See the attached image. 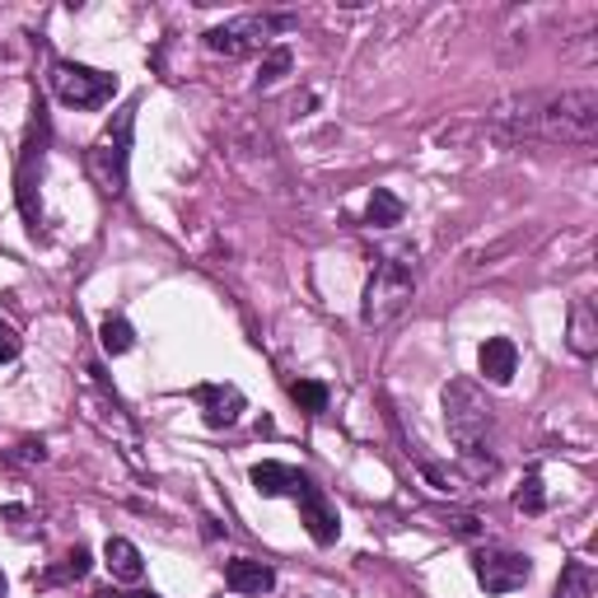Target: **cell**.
<instances>
[{"label": "cell", "instance_id": "1", "mask_svg": "<svg viewBox=\"0 0 598 598\" xmlns=\"http://www.w3.org/2000/svg\"><path fill=\"white\" fill-rule=\"evenodd\" d=\"M496 122L509 126L515 136H547V141H589L598 131V94L594 90H570L551 99H509L496 108Z\"/></svg>", "mask_w": 598, "mask_h": 598}, {"label": "cell", "instance_id": "2", "mask_svg": "<svg viewBox=\"0 0 598 598\" xmlns=\"http://www.w3.org/2000/svg\"><path fill=\"white\" fill-rule=\"evenodd\" d=\"M445 426L454 435V445L463 454V463L482 477L491 473V454H486V435H491V407L473 379H454L445 388Z\"/></svg>", "mask_w": 598, "mask_h": 598}, {"label": "cell", "instance_id": "3", "mask_svg": "<svg viewBox=\"0 0 598 598\" xmlns=\"http://www.w3.org/2000/svg\"><path fill=\"white\" fill-rule=\"evenodd\" d=\"M412 291H416V281H412V267H407V262L379 257V267H374V276H369V285H365V304H361L365 327H384V323H393V318L412 304Z\"/></svg>", "mask_w": 598, "mask_h": 598}, {"label": "cell", "instance_id": "4", "mask_svg": "<svg viewBox=\"0 0 598 598\" xmlns=\"http://www.w3.org/2000/svg\"><path fill=\"white\" fill-rule=\"evenodd\" d=\"M131 126H136V103H126L122 113L103 126V136L94 141V154H90V164L99 173V183L103 192H113L122 196L126 192V160H131Z\"/></svg>", "mask_w": 598, "mask_h": 598}, {"label": "cell", "instance_id": "5", "mask_svg": "<svg viewBox=\"0 0 598 598\" xmlns=\"http://www.w3.org/2000/svg\"><path fill=\"white\" fill-rule=\"evenodd\" d=\"M52 90L71 108H103L118 94V75L94 71V65H80V61H57L52 65Z\"/></svg>", "mask_w": 598, "mask_h": 598}, {"label": "cell", "instance_id": "6", "mask_svg": "<svg viewBox=\"0 0 598 598\" xmlns=\"http://www.w3.org/2000/svg\"><path fill=\"white\" fill-rule=\"evenodd\" d=\"M473 575L486 594H515L534 580V561L524 551H505V547H482L473 557Z\"/></svg>", "mask_w": 598, "mask_h": 598}, {"label": "cell", "instance_id": "7", "mask_svg": "<svg viewBox=\"0 0 598 598\" xmlns=\"http://www.w3.org/2000/svg\"><path fill=\"white\" fill-rule=\"evenodd\" d=\"M33 126H29V141L24 154H19V173H14V187H19V211L38 230L42 225V206H38V179H42V136H48V118H42V103L33 108Z\"/></svg>", "mask_w": 598, "mask_h": 598}, {"label": "cell", "instance_id": "8", "mask_svg": "<svg viewBox=\"0 0 598 598\" xmlns=\"http://www.w3.org/2000/svg\"><path fill=\"white\" fill-rule=\"evenodd\" d=\"M295 29L291 14H253V19H234V24H220L206 33V48L211 52H225V57H243L253 48V42H262L267 33H285Z\"/></svg>", "mask_w": 598, "mask_h": 598}, {"label": "cell", "instance_id": "9", "mask_svg": "<svg viewBox=\"0 0 598 598\" xmlns=\"http://www.w3.org/2000/svg\"><path fill=\"white\" fill-rule=\"evenodd\" d=\"M295 500H300V515H304L308 538H314L318 547H332V543H337V534H342V519H337V509H332V500L323 496V486L308 482Z\"/></svg>", "mask_w": 598, "mask_h": 598}, {"label": "cell", "instance_id": "10", "mask_svg": "<svg viewBox=\"0 0 598 598\" xmlns=\"http://www.w3.org/2000/svg\"><path fill=\"white\" fill-rule=\"evenodd\" d=\"M196 403H202L211 430H225L243 416V393L234 384H202L196 388Z\"/></svg>", "mask_w": 598, "mask_h": 598}, {"label": "cell", "instance_id": "11", "mask_svg": "<svg viewBox=\"0 0 598 598\" xmlns=\"http://www.w3.org/2000/svg\"><path fill=\"white\" fill-rule=\"evenodd\" d=\"M253 477V486H257V496H300L308 482V473H300V468H291V463H276V458H267V463H257V468L249 473Z\"/></svg>", "mask_w": 598, "mask_h": 598}, {"label": "cell", "instance_id": "12", "mask_svg": "<svg viewBox=\"0 0 598 598\" xmlns=\"http://www.w3.org/2000/svg\"><path fill=\"white\" fill-rule=\"evenodd\" d=\"M477 365H482V374L491 384H509V379H515V369H519V346L509 337H486Z\"/></svg>", "mask_w": 598, "mask_h": 598}, {"label": "cell", "instance_id": "13", "mask_svg": "<svg viewBox=\"0 0 598 598\" xmlns=\"http://www.w3.org/2000/svg\"><path fill=\"white\" fill-rule=\"evenodd\" d=\"M225 585H230L234 594H267V589H276V570H272L267 561L239 557V561L225 566Z\"/></svg>", "mask_w": 598, "mask_h": 598}, {"label": "cell", "instance_id": "14", "mask_svg": "<svg viewBox=\"0 0 598 598\" xmlns=\"http://www.w3.org/2000/svg\"><path fill=\"white\" fill-rule=\"evenodd\" d=\"M103 557H108V570H113V580H126V585H136L141 575H145L141 547H136V543H126V538H108Z\"/></svg>", "mask_w": 598, "mask_h": 598}, {"label": "cell", "instance_id": "15", "mask_svg": "<svg viewBox=\"0 0 598 598\" xmlns=\"http://www.w3.org/2000/svg\"><path fill=\"white\" fill-rule=\"evenodd\" d=\"M570 351H575V356H594V351H598L594 300H575V308H570Z\"/></svg>", "mask_w": 598, "mask_h": 598}, {"label": "cell", "instance_id": "16", "mask_svg": "<svg viewBox=\"0 0 598 598\" xmlns=\"http://www.w3.org/2000/svg\"><path fill=\"white\" fill-rule=\"evenodd\" d=\"M403 215H407V206L397 202L388 187H374L369 206H365V225L369 230H393V225H403Z\"/></svg>", "mask_w": 598, "mask_h": 598}, {"label": "cell", "instance_id": "17", "mask_svg": "<svg viewBox=\"0 0 598 598\" xmlns=\"http://www.w3.org/2000/svg\"><path fill=\"white\" fill-rule=\"evenodd\" d=\"M551 598H594V570H589V561H570L561 570L557 589H551Z\"/></svg>", "mask_w": 598, "mask_h": 598}, {"label": "cell", "instance_id": "18", "mask_svg": "<svg viewBox=\"0 0 598 598\" xmlns=\"http://www.w3.org/2000/svg\"><path fill=\"white\" fill-rule=\"evenodd\" d=\"M99 337H103V351H108V356H126V351L136 346V332H131L126 318H103Z\"/></svg>", "mask_w": 598, "mask_h": 598}, {"label": "cell", "instance_id": "19", "mask_svg": "<svg viewBox=\"0 0 598 598\" xmlns=\"http://www.w3.org/2000/svg\"><path fill=\"white\" fill-rule=\"evenodd\" d=\"M291 397L308 412V416H323L327 412V384H318V379H300V384H291Z\"/></svg>", "mask_w": 598, "mask_h": 598}, {"label": "cell", "instance_id": "20", "mask_svg": "<svg viewBox=\"0 0 598 598\" xmlns=\"http://www.w3.org/2000/svg\"><path fill=\"white\" fill-rule=\"evenodd\" d=\"M291 48H272L267 52V61H262V71H257V90H267V84H276L285 71H291Z\"/></svg>", "mask_w": 598, "mask_h": 598}, {"label": "cell", "instance_id": "21", "mask_svg": "<svg viewBox=\"0 0 598 598\" xmlns=\"http://www.w3.org/2000/svg\"><path fill=\"white\" fill-rule=\"evenodd\" d=\"M515 505L524 509V515H543L547 496H543V477H538V473H528V477H524V486L515 491Z\"/></svg>", "mask_w": 598, "mask_h": 598}, {"label": "cell", "instance_id": "22", "mask_svg": "<svg viewBox=\"0 0 598 598\" xmlns=\"http://www.w3.org/2000/svg\"><path fill=\"white\" fill-rule=\"evenodd\" d=\"M61 575H71V580H84V575H90V551L75 547L71 557H65V570H61Z\"/></svg>", "mask_w": 598, "mask_h": 598}, {"label": "cell", "instance_id": "23", "mask_svg": "<svg viewBox=\"0 0 598 598\" xmlns=\"http://www.w3.org/2000/svg\"><path fill=\"white\" fill-rule=\"evenodd\" d=\"M14 356H19V332L10 323H0V365L14 361Z\"/></svg>", "mask_w": 598, "mask_h": 598}, {"label": "cell", "instance_id": "24", "mask_svg": "<svg viewBox=\"0 0 598 598\" xmlns=\"http://www.w3.org/2000/svg\"><path fill=\"white\" fill-rule=\"evenodd\" d=\"M19 458H24V463H42V458H48V445H42V439H24V445H19Z\"/></svg>", "mask_w": 598, "mask_h": 598}, {"label": "cell", "instance_id": "25", "mask_svg": "<svg viewBox=\"0 0 598 598\" xmlns=\"http://www.w3.org/2000/svg\"><path fill=\"white\" fill-rule=\"evenodd\" d=\"M126 598H160V594H154V589H136V594H126Z\"/></svg>", "mask_w": 598, "mask_h": 598}, {"label": "cell", "instance_id": "26", "mask_svg": "<svg viewBox=\"0 0 598 598\" xmlns=\"http://www.w3.org/2000/svg\"><path fill=\"white\" fill-rule=\"evenodd\" d=\"M10 594V585H6V575H0V598H6Z\"/></svg>", "mask_w": 598, "mask_h": 598}]
</instances>
